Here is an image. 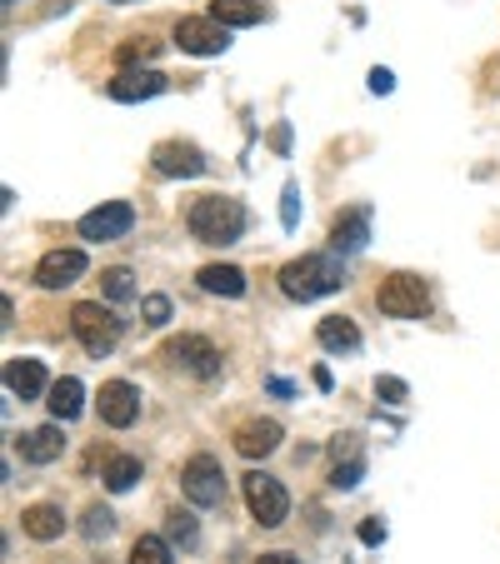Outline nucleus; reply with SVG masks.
Returning <instances> with one entry per match:
<instances>
[{
  "label": "nucleus",
  "instance_id": "7ed1b4c3",
  "mask_svg": "<svg viewBox=\"0 0 500 564\" xmlns=\"http://www.w3.org/2000/svg\"><path fill=\"white\" fill-rule=\"evenodd\" d=\"M71 329H75V340H81L85 355H110L120 345V315L110 305H100V300H81V305L71 310Z\"/></svg>",
  "mask_w": 500,
  "mask_h": 564
},
{
  "label": "nucleus",
  "instance_id": "5701e85b",
  "mask_svg": "<svg viewBox=\"0 0 500 564\" xmlns=\"http://www.w3.org/2000/svg\"><path fill=\"white\" fill-rule=\"evenodd\" d=\"M155 56H160V40H151V36H131V40H120V46H116L120 71H135V65H151Z\"/></svg>",
  "mask_w": 500,
  "mask_h": 564
},
{
  "label": "nucleus",
  "instance_id": "c85d7f7f",
  "mask_svg": "<svg viewBox=\"0 0 500 564\" xmlns=\"http://www.w3.org/2000/svg\"><path fill=\"white\" fill-rule=\"evenodd\" d=\"M366 480V459H346V465H341V459H335V475H331V484L335 490H356V484Z\"/></svg>",
  "mask_w": 500,
  "mask_h": 564
},
{
  "label": "nucleus",
  "instance_id": "6e6552de",
  "mask_svg": "<svg viewBox=\"0 0 500 564\" xmlns=\"http://www.w3.org/2000/svg\"><path fill=\"white\" fill-rule=\"evenodd\" d=\"M131 225H135L131 201H106V205H96V211H85L75 230H81V240H120Z\"/></svg>",
  "mask_w": 500,
  "mask_h": 564
},
{
  "label": "nucleus",
  "instance_id": "cd10ccee",
  "mask_svg": "<svg viewBox=\"0 0 500 564\" xmlns=\"http://www.w3.org/2000/svg\"><path fill=\"white\" fill-rule=\"evenodd\" d=\"M85 540H106V535H110V529H116V515H110V509L106 505H91V509H85Z\"/></svg>",
  "mask_w": 500,
  "mask_h": 564
},
{
  "label": "nucleus",
  "instance_id": "9b49d317",
  "mask_svg": "<svg viewBox=\"0 0 500 564\" xmlns=\"http://www.w3.org/2000/svg\"><path fill=\"white\" fill-rule=\"evenodd\" d=\"M100 420H106L110 430H131V424L141 420V389L126 385V380H106V385H100Z\"/></svg>",
  "mask_w": 500,
  "mask_h": 564
},
{
  "label": "nucleus",
  "instance_id": "f8f14e48",
  "mask_svg": "<svg viewBox=\"0 0 500 564\" xmlns=\"http://www.w3.org/2000/svg\"><path fill=\"white\" fill-rule=\"evenodd\" d=\"M85 275V250H50L36 265V285L40 290H71Z\"/></svg>",
  "mask_w": 500,
  "mask_h": 564
},
{
  "label": "nucleus",
  "instance_id": "f03ea898",
  "mask_svg": "<svg viewBox=\"0 0 500 564\" xmlns=\"http://www.w3.org/2000/svg\"><path fill=\"white\" fill-rule=\"evenodd\" d=\"M346 285V271L335 265L331 255H300L290 265H281V295L286 300H321V295H335Z\"/></svg>",
  "mask_w": 500,
  "mask_h": 564
},
{
  "label": "nucleus",
  "instance_id": "f704fd0d",
  "mask_svg": "<svg viewBox=\"0 0 500 564\" xmlns=\"http://www.w3.org/2000/svg\"><path fill=\"white\" fill-rule=\"evenodd\" d=\"M255 564H300V560H296V554H286V550H275V554H261Z\"/></svg>",
  "mask_w": 500,
  "mask_h": 564
},
{
  "label": "nucleus",
  "instance_id": "a211bd4d",
  "mask_svg": "<svg viewBox=\"0 0 500 564\" xmlns=\"http://www.w3.org/2000/svg\"><path fill=\"white\" fill-rule=\"evenodd\" d=\"M366 240H370V211H366V205L335 220V230H331V245H335V250L356 255V250H366Z\"/></svg>",
  "mask_w": 500,
  "mask_h": 564
},
{
  "label": "nucleus",
  "instance_id": "a878e982",
  "mask_svg": "<svg viewBox=\"0 0 500 564\" xmlns=\"http://www.w3.org/2000/svg\"><path fill=\"white\" fill-rule=\"evenodd\" d=\"M100 290H106V300H131V295H135V275L126 271V265H116V271L100 275Z\"/></svg>",
  "mask_w": 500,
  "mask_h": 564
},
{
  "label": "nucleus",
  "instance_id": "dca6fc26",
  "mask_svg": "<svg viewBox=\"0 0 500 564\" xmlns=\"http://www.w3.org/2000/svg\"><path fill=\"white\" fill-rule=\"evenodd\" d=\"M21 455L31 459V465H50V459L66 455V435H60V420H56V424H40V430H31V435H21Z\"/></svg>",
  "mask_w": 500,
  "mask_h": 564
},
{
  "label": "nucleus",
  "instance_id": "412c9836",
  "mask_svg": "<svg viewBox=\"0 0 500 564\" xmlns=\"http://www.w3.org/2000/svg\"><path fill=\"white\" fill-rule=\"evenodd\" d=\"M46 395H50L46 405H50V415H56V420H75V415L85 410V385H81V380H71V375L56 380Z\"/></svg>",
  "mask_w": 500,
  "mask_h": 564
},
{
  "label": "nucleus",
  "instance_id": "b1692460",
  "mask_svg": "<svg viewBox=\"0 0 500 564\" xmlns=\"http://www.w3.org/2000/svg\"><path fill=\"white\" fill-rule=\"evenodd\" d=\"M135 480H141V459H135V455H116V459L106 465V490H110V494L135 490Z\"/></svg>",
  "mask_w": 500,
  "mask_h": 564
},
{
  "label": "nucleus",
  "instance_id": "f257e3e1",
  "mask_svg": "<svg viewBox=\"0 0 500 564\" xmlns=\"http://www.w3.org/2000/svg\"><path fill=\"white\" fill-rule=\"evenodd\" d=\"M186 225L201 245H236L246 236V205L236 195H201L186 215Z\"/></svg>",
  "mask_w": 500,
  "mask_h": 564
},
{
  "label": "nucleus",
  "instance_id": "0eeeda50",
  "mask_svg": "<svg viewBox=\"0 0 500 564\" xmlns=\"http://www.w3.org/2000/svg\"><path fill=\"white\" fill-rule=\"evenodd\" d=\"M226 31L230 25L211 21V15H186V21L176 25V46L186 50V56H221V50L230 46Z\"/></svg>",
  "mask_w": 500,
  "mask_h": 564
},
{
  "label": "nucleus",
  "instance_id": "2f4dec72",
  "mask_svg": "<svg viewBox=\"0 0 500 564\" xmlns=\"http://www.w3.org/2000/svg\"><path fill=\"white\" fill-rule=\"evenodd\" d=\"M376 395H381L385 405H405V395H410V389H405V380L381 375V380H376Z\"/></svg>",
  "mask_w": 500,
  "mask_h": 564
},
{
  "label": "nucleus",
  "instance_id": "bb28decb",
  "mask_svg": "<svg viewBox=\"0 0 500 564\" xmlns=\"http://www.w3.org/2000/svg\"><path fill=\"white\" fill-rule=\"evenodd\" d=\"M166 540H176V544H186V550H195V515H186V509H176V515L166 519Z\"/></svg>",
  "mask_w": 500,
  "mask_h": 564
},
{
  "label": "nucleus",
  "instance_id": "4be33fe9",
  "mask_svg": "<svg viewBox=\"0 0 500 564\" xmlns=\"http://www.w3.org/2000/svg\"><path fill=\"white\" fill-rule=\"evenodd\" d=\"M261 15V0H211V21L221 25H255Z\"/></svg>",
  "mask_w": 500,
  "mask_h": 564
},
{
  "label": "nucleus",
  "instance_id": "6ab92c4d",
  "mask_svg": "<svg viewBox=\"0 0 500 564\" xmlns=\"http://www.w3.org/2000/svg\"><path fill=\"white\" fill-rule=\"evenodd\" d=\"M21 529L31 535V540L50 544V540H60V529H66V515H60V505H31V509L21 515Z\"/></svg>",
  "mask_w": 500,
  "mask_h": 564
},
{
  "label": "nucleus",
  "instance_id": "4468645a",
  "mask_svg": "<svg viewBox=\"0 0 500 564\" xmlns=\"http://www.w3.org/2000/svg\"><path fill=\"white\" fill-rule=\"evenodd\" d=\"M166 91V75L160 71H120L116 81L106 85L110 100H126V106H135V100H151V95Z\"/></svg>",
  "mask_w": 500,
  "mask_h": 564
},
{
  "label": "nucleus",
  "instance_id": "473e14b6",
  "mask_svg": "<svg viewBox=\"0 0 500 564\" xmlns=\"http://www.w3.org/2000/svg\"><path fill=\"white\" fill-rule=\"evenodd\" d=\"M381 540H385L381 519H360V544H381Z\"/></svg>",
  "mask_w": 500,
  "mask_h": 564
},
{
  "label": "nucleus",
  "instance_id": "2eb2a0df",
  "mask_svg": "<svg viewBox=\"0 0 500 564\" xmlns=\"http://www.w3.org/2000/svg\"><path fill=\"white\" fill-rule=\"evenodd\" d=\"M5 389H11V395H21V400H36V395H46V389H50L46 364H40V360H5Z\"/></svg>",
  "mask_w": 500,
  "mask_h": 564
},
{
  "label": "nucleus",
  "instance_id": "9d476101",
  "mask_svg": "<svg viewBox=\"0 0 500 564\" xmlns=\"http://www.w3.org/2000/svg\"><path fill=\"white\" fill-rule=\"evenodd\" d=\"M166 360L180 364V370H191L195 380H215L221 375V355H215L211 340H201V335H180V340L166 345Z\"/></svg>",
  "mask_w": 500,
  "mask_h": 564
},
{
  "label": "nucleus",
  "instance_id": "393cba45",
  "mask_svg": "<svg viewBox=\"0 0 500 564\" xmlns=\"http://www.w3.org/2000/svg\"><path fill=\"white\" fill-rule=\"evenodd\" d=\"M131 564H170V540H160V535H141V540L131 544Z\"/></svg>",
  "mask_w": 500,
  "mask_h": 564
},
{
  "label": "nucleus",
  "instance_id": "e433bc0d",
  "mask_svg": "<svg viewBox=\"0 0 500 564\" xmlns=\"http://www.w3.org/2000/svg\"><path fill=\"white\" fill-rule=\"evenodd\" d=\"M5 5H15V0H5Z\"/></svg>",
  "mask_w": 500,
  "mask_h": 564
},
{
  "label": "nucleus",
  "instance_id": "ddd939ff",
  "mask_svg": "<svg viewBox=\"0 0 500 564\" xmlns=\"http://www.w3.org/2000/svg\"><path fill=\"white\" fill-rule=\"evenodd\" d=\"M281 440H286V430H281L275 420H246V424L236 430V449H240L246 459L275 455V449H281Z\"/></svg>",
  "mask_w": 500,
  "mask_h": 564
},
{
  "label": "nucleus",
  "instance_id": "aec40b11",
  "mask_svg": "<svg viewBox=\"0 0 500 564\" xmlns=\"http://www.w3.org/2000/svg\"><path fill=\"white\" fill-rule=\"evenodd\" d=\"M195 280H201L205 295H226V300H240V295H246V271H236V265H205Z\"/></svg>",
  "mask_w": 500,
  "mask_h": 564
},
{
  "label": "nucleus",
  "instance_id": "7c9ffc66",
  "mask_svg": "<svg viewBox=\"0 0 500 564\" xmlns=\"http://www.w3.org/2000/svg\"><path fill=\"white\" fill-rule=\"evenodd\" d=\"M281 225H286V230H296L300 225V185L296 180L286 185V201H281Z\"/></svg>",
  "mask_w": 500,
  "mask_h": 564
},
{
  "label": "nucleus",
  "instance_id": "4c0bfd02",
  "mask_svg": "<svg viewBox=\"0 0 500 564\" xmlns=\"http://www.w3.org/2000/svg\"><path fill=\"white\" fill-rule=\"evenodd\" d=\"M116 5H126V0H116Z\"/></svg>",
  "mask_w": 500,
  "mask_h": 564
},
{
  "label": "nucleus",
  "instance_id": "20e7f679",
  "mask_svg": "<svg viewBox=\"0 0 500 564\" xmlns=\"http://www.w3.org/2000/svg\"><path fill=\"white\" fill-rule=\"evenodd\" d=\"M376 305H381V315H391V320H420V315H430V290H426L420 275L395 271V275L381 280Z\"/></svg>",
  "mask_w": 500,
  "mask_h": 564
},
{
  "label": "nucleus",
  "instance_id": "39448f33",
  "mask_svg": "<svg viewBox=\"0 0 500 564\" xmlns=\"http://www.w3.org/2000/svg\"><path fill=\"white\" fill-rule=\"evenodd\" d=\"M240 490H246V509H250V519H255V525H265V529L286 525L290 494L281 490V480H275V475L250 470V475H240Z\"/></svg>",
  "mask_w": 500,
  "mask_h": 564
},
{
  "label": "nucleus",
  "instance_id": "c756f323",
  "mask_svg": "<svg viewBox=\"0 0 500 564\" xmlns=\"http://www.w3.org/2000/svg\"><path fill=\"white\" fill-rule=\"evenodd\" d=\"M141 315H145V325L160 329V325L170 320V300H166V295H145V300H141Z\"/></svg>",
  "mask_w": 500,
  "mask_h": 564
},
{
  "label": "nucleus",
  "instance_id": "72a5a7b5",
  "mask_svg": "<svg viewBox=\"0 0 500 564\" xmlns=\"http://www.w3.org/2000/svg\"><path fill=\"white\" fill-rule=\"evenodd\" d=\"M370 91H376V95H391V91H395V75L376 65V71H370Z\"/></svg>",
  "mask_w": 500,
  "mask_h": 564
},
{
  "label": "nucleus",
  "instance_id": "423d86ee",
  "mask_svg": "<svg viewBox=\"0 0 500 564\" xmlns=\"http://www.w3.org/2000/svg\"><path fill=\"white\" fill-rule=\"evenodd\" d=\"M180 494L201 509L221 505V500H226V470H221V459H211V455L186 459V465H180Z\"/></svg>",
  "mask_w": 500,
  "mask_h": 564
},
{
  "label": "nucleus",
  "instance_id": "c9c22d12",
  "mask_svg": "<svg viewBox=\"0 0 500 564\" xmlns=\"http://www.w3.org/2000/svg\"><path fill=\"white\" fill-rule=\"evenodd\" d=\"M271 145H275V151H290V130L275 125V130H271Z\"/></svg>",
  "mask_w": 500,
  "mask_h": 564
},
{
  "label": "nucleus",
  "instance_id": "1a4fd4ad",
  "mask_svg": "<svg viewBox=\"0 0 500 564\" xmlns=\"http://www.w3.org/2000/svg\"><path fill=\"white\" fill-rule=\"evenodd\" d=\"M151 165L170 180H195L205 176V151H195L191 141H160L151 151Z\"/></svg>",
  "mask_w": 500,
  "mask_h": 564
},
{
  "label": "nucleus",
  "instance_id": "f3484780",
  "mask_svg": "<svg viewBox=\"0 0 500 564\" xmlns=\"http://www.w3.org/2000/svg\"><path fill=\"white\" fill-rule=\"evenodd\" d=\"M316 340L331 355H350V350H360V329H356V320H346V315H325L321 325H316Z\"/></svg>",
  "mask_w": 500,
  "mask_h": 564
}]
</instances>
